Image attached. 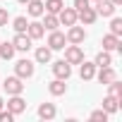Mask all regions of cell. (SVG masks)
Wrapping results in <instances>:
<instances>
[{
    "mask_svg": "<svg viewBox=\"0 0 122 122\" xmlns=\"http://www.w3.org/2000/svg\"><path fill=\"white\" fill-rule=\"evenodd\" d=\"M34 72H36V67H34V62H31L29 57H22V60L15 62V74H17L19 79H31Z\"/></svg>",
    "mask_w": 122,
    "mask_h": 122,
    "instance_id": "obj_1",
    "label": "cell"
},
{
    "mask_svg": "<svg viewBox=\"0 0 122 122\" xmlns=\"http://www.w3.org/2000/svg\"><path fill=\"white\" fill-rule=\"evenodd\" d=\"M65 38H67V43L81 46V43L86 41V31H84V26H77V24H72V26H67V34H65Z\"/></svg>",
    "mask_w": 122,
    "mask_h": 122,
    "instance_id": "obj_2",
    "label": "cell"
},
{
    "mask_svg": "<svg viewBox=\"0 0 122 122\" xmlns=\"http://www.w3.org/2000/svg\"><path fill=\"white\" fill-rule=\"evenodd\" d=\"M3 86H5L7 96H17V93H24V79H19L17 74L7 77V79L3 81Z\"/></svg>",
    "mask_w": 122,
    "mask_h": 122,
    "instance_id": "obj_3",
    "label": "cell"
},
{
    "mask_svg": "<svg viewBox=\"0 0 122 122\" xmlns=\"http://www.w3.org/2000/svg\"><path fill=\"white\" fill-rule=\"evenodd\" d=\"M62 50H65V60H67L70 65H79L81 60H84V50H81V46L70 43V46H65Z\"/></svg>",
    "mask_w": 122,
    "mask_h": 122,
    "instance_id": "obj_4",
    "label": "cell"
},
{
    "mask_svg": "<svg viewBox=\"0 0 122 122\" xmlns=\"http://www.w3.org/2000/svg\"><path fill=\"white\" fill-rule=\"evenodd\" d=\"M50 50H62L65 46H67V38H65V34L62 31H57V29H53L50 34H48V43H46Z\"/></svg>",
    "mask_w": 122,
    "mask_h": 122,
    "instance_id": "obj_5",
    "label": "cell"
},
{
    "mask_svg": "<svg viewBox=\"0 0 122 122\" xmlns=\"http://www.w3.org/2000/svg\"><path fill=\"white\" fill-rule=\"evenodd\" d=\"M53 74L57 77V79H70L72 77V65L67 62V60H55V62H53Z\"/></svg>",
    "mask_w": 122,
    "mask_h": 122,
    "instance_id": "obj_6",
    "label": "cell"
},
{
    "mask_svg": "<svg viewBox=\"0 0 122 122\" xmlns=\"http://www.w3.org/2000/svg\"><path fill=\"white\" fill-rule=\"evenodd\" d=\"M5 105H7V110H10L15 117H17V115H22V112L26 110V101L22 98V93H17V96H10Z\"/></svg>",
    "mask_w": 122,
    "mask_h": 122,
    "instance_id": "obj_7",
    "label": "cell"
},
{
    "mask_svg": "<svg viewBox=\"0 0 122 122\" xmlns=\"http://www.w3.org/2000/svg\"><path fill=\"white\" fill-rule=\"evenodd\" d=\"M57 19H60L62 26H72V24H77V10L74 7H62L57 12Z\"/></svg>",
    "mask_w": 122,
    "mask_h": 122,
    "instance_id": "obj_8",
    "label": "cell"
},
{
    "mask_svg": "<svg viewBox=\"0 0 122 122\" xmlns=\"http://www.w3.org/2000/svg\"><path fill=\"white\" fill-rule=\"evenodd\" d=\"M101 46H103V50H108V53L122 50V41H120V36H115V34H105L103 41H101Z\"/></svg>",
    "mask_w": 122,
    "mask_h": 122,
    "instance_id": "obj_9",
    "label": "cell"
},
{
    "mask_svg": "<svg viewBox=\"0 0 122 122\" xmlns=\"http://www.w3.org/2000/svg\"><path fill=\"white\" fill-rule=\"evenodd\" d=\"M96 19H98V15H96V10H93L91 5L77 12V22H81V24H86V26H91V24H93Z\"/></svg>",
    "mask_w": 122,
    "mask_h": 122,
    "instance_id": "obj_10",
    "label": "cell"
},
{
    "mask_svg": "<svg viewBox=\"0 0 122 122\" xmlns=\"http://www.w3.org/2000/svg\"><path fill=\"white\" fill-rule=\"evenodd\" d=\"M93 10H96V15H98V17H112L117 7H115V5L110 3V0H98Z\"/></svg>",
    "mask_w": 122,
    "mask_h": 122,
    "instance_id": "obj_11",
    "label": "cell"
},
{
    "mask_svg": "<svg viewBox=\"0 0 122 122\" xmlns=\"http://www.w3.org/2000/svg\"><path fill=\"white\" fill-rule=\"evenodd\" d=\"M96 79H98L101 84H105V86H108L112 79H117V72L112 70V65H108V67H101V70L96 72Z\"/></svg>",
    "mask_w": 122,
    "mask_h": 122,
    "instance_id": "obj_12",
    "label": "cell"
},
{
    "mask_svg": "<svg viewBox=\"0 0 122 122\" xmlns=\"http://www.w3.org/2000/svg\"><path fill=\"white\" fill-rule=\"evenodd\" d=\"M79 77H81L84 81H91V79L96 77V65H93V62H86V60H81V62H79Z\"/></svg>",
    "mask_w": 122,
    "mask_h": 122,
    "instance_id": "obj_13",
    "label": "cell"
},
{
    "mask_svg": "<svg viewBox=\"0 0 122 122\" xmlns=\"http://www.w3.org/2000/svg\"><path fill=\"white\" fill-rule=\"evenodd\" d=\"M31 38L26 36V34H17L15 38H12V46H15V50H19V53H26L29 48H31Z\"/></svg>",
    "mask_w": 122,
    "mask_h": 122,
    "instance_id": "obj_14",
    "label": "cell"
},
{
    "mask_svg": "<svg viewBox=\"0 0 122 122\" xmlns=\"http://www.w3.org/2000/svg\"><path fill=\"white\" fill-rule=\"evenodd\" d=\"M55 115H57V108H55V103H41L38 105V117L41 120H55Z\"/></svg>",
    "mask_w": 122,
    "mask_h": 122,
    "instance_id": "obj_15",
    "label": "cell"
},
{
    "mask_svg": "<svg viewBox=\"0 0 122 122\" xmlns=\"http://www.w3.org/2000/svg\"><path fill=\"white\" fill-rule=\"evenodd\" d=\"M43 34H46V29H43V24H41V22H29V26H26V36H29L31 41L43 38Z\"/></svg>",
    "mask_w": 122,
    "mask_h": 122,
    "instance_id": "obj_16",
    "label": "cell"
},
{
    "mask_svg": "<svg viewBox=\"0 0 122 122\" xmlns=\"http://www.w3.org/2000/svg\"><path fill=\"white\" fill-rule=\"evenodd\" d=\"M65 91H67V84H65V79H53L50 84H48V93L50 96H65Z\"/></svg>",
    "mask_w": 122,
    "mask_h": 122,
    "instance_id": "obj_17",
    "label": "cell"
},
{
    "mask_svg": "<svg viewBox=\"0 0 122 122\" xmlns=\"http://www.w3.org/2000/svg\"><path fill=\"white\" fill-rule=\"evenodd\" d=\"M34 57H36V62H38V65H46V62H50V57H53V50H50L48 46H38Z\"/></svg>",
    "mask_w": 122,
    "mask_h": 122,
    "instance_id": "obj_18",
    "label": "cell"
},
{
    "mask_svg": "<svg viewBox=\"0 0 122 122\" xmlns=\"http://www.w3.org/2000/svg\"><path fill=\"white\" fill-rule=\"evenodd\" d=\"M26 12H29V17H43L46 7H43L41 0H29L26 3Z\"/></svg>",
    "mask_w": 122,
    "mask_h": 122,
    "instance_id": "obj_19",
    "label": "cell"
},
{
    "mask_svg": "<svg viewBox=\"0 0 122 122\" xmlns=\"http://www.w3.org/2000/svg\"><path fill=\"white\" fill-rule=\"evenodd\" d=\"M120 103H122L120 98H115V96H110V93H108V96L103 98V110H105L108 115H112V112H117V108H120Z\"/></svg>",
    "mask_w": 122,
    "mask_h": 122,
    "instance_id": "obj_20",
    "label": "cell"
},
{
    "mask_svg": "<svg viewBox=\"0 0 122 122\" xmlns=\"http://www.w3.org/2000/svg\"><path fill=\"white\" fill-rule=\"evenodd\" d=\"M15 53H17V50H15L12 41H5V43L0 41V57H3V60H12V57H15Z\"/></svg>",
    "mask_w": 122,
    "mask_h": 122,
    "instance_id": "obj_21",
    "label": "cell"
},
{
    "mask_svg": "<svg viewBox=\"0 0 122 122\" xmlns=\"http://www.w3.org/2000/svg\"><path fill=\"white\" fill-rule=\"evenodd\" d=\"M93 65H96V67H108V65H112V55H110L108 50H101V53L96 55V60H93Z\"/></svg>",
    "mask_w": 122,
    "mask_h": 122,
    "instance_id": "obj_22",
    "label": "cell"
},
{
    "mask_svg": "<svg viewBox=\"0 0 122 122\" xmlns=\"http://www.w3.org/2000/svg\"><path fill=\"white\" fill-rule=\"evenodd\" d=\"M43 7H46V12H50V15H57L60 10L65 7V0H46V3H43Z\"/></svg>",
    "mask_w": 122,
    "mask_h": 122,
    "instance_id": "obj_23",
    "label": "cell"
},
{
    "mask_svg": "<svg viewBox=\"0 0 122 122\" xmlns=\"http://www.w3.org/2000/svg\"><path fill=\"white\" fill-rule=\"evenodd\" d=\"M43 15H46V19L41 22V24H43V29L53 31V29H57V26H60V19H57V15H50V12H43Z\"/></svg>",
    "mask_w": 122,
    "mask_h": 122,
    "instance_id": "obj_24",
    "label": "cell"
},
{
    "mask_svg": "<svg viewBox=\"0 0 122 122\" xmlns=\"http://www.w3.org/2000/svg\"><path fill=\"white\" fill-rule=\"evenodd\" d=\"M26 26H29V19L26 17H15L12 19V29L17 34H26Z\"/></svg>",
    "mask_w": 122,
    "mask_h": 122,
    "instance_id": "obj_25",
    "label": "cell"
},
{
    "mask_svg": "<svg viewBox=\"0 0 122 122\" xmlns=\"http://www.w3.org/2000/svg\"><path fill=\"white\" fill-rule=\"evenodd\" d=\"M108 93L110 96H115V98H120L122 101V84L117 81V79H112L110 84H108Z\"/></svg>",
    "mask_w": 122,
    "mask_h": 122,
    "instance_id": "obj_26",
    "label": "cell"
},
{
    "mask_svg": "<svg viewBox=\"0 0 122 122\" xmlns=\"http://www.w3.org/2000/svg\"><path fill=\"white\" fill-rule=\"evenodd\" d=\"M110 34L122 36V19H120V17H115V15H112V22H110Z\"/></svg>",
    "mask_w": 122,
    "mask_h": 122,
    "instance_id": "obj_27",
    "label": "cell"
},
{
    "mask_svg": "<svg viewBox=\"0 0 122 122\" xmlns=\"http://www.w3.org/2000/svg\"><path fill=\"white\" fill-rule=\"evenodd\" d=\"M89 120H91V122H105V120H108V112H105L103 108H101V110H93V112L89 115Z\"/></svg>",
    "mask_w": 122,
    "mask_h": 122,
    "instance_id": "obj_28",
    "label": "cell"
},
{
    "mask_svg": "<svg viewBox=\"0 0 122 122\" xmlns=\"http://www.w3.org/2000/svg\"><path fill=\"white\" fill-rule=\"evenodd\" d=\"M10 22V12H7V7H0V26H5Z\"/></svg>",
    "mask_w": 122,
    "mask_h": 122,
    "instance_id": "obj_29",
    "label": "cell"
},
{
    "mask_svg": "<svg viewBox=\"0 0 122 122\" xmlns=\"http://www.w3.org/2000/svg\"><path fill=\"white\" fill-rule=\"evenodd\" d=\"M12 120H15V115L10 110H0V122H12Z\"/></svg>",
    "mask_w": 122,
    "mask_h": 122,
    "instance_id": "obj_30",
    "label": "cell"
},
{
    "mask_svg": "<svg viewBox=\"0 0 122 122\" xmlns=\"http://www.w3.org/2000/svg\"><path fill=\"white\" fill-rule=\"evenodd\" d=\"M91 5V0H74V10L79 12V10H84V7H89Z\"/></svg>",
    "mask_w": 122,
    "mask_h": 122,
    "instance_id": "obj_31",
    "label": "cell"
},
{
    "mask_svg": "<svg viewBox=\"0 0 122 122\" xmlns=\"http://www.w3.org/2000/svg\"><path fill=\"white\" fill-rule=\"evenodd\" d=\"M110 3H112L115 7H120V5H122V0H110Z\"/></svg>",
    "mask_w": 122,
    "mask_h": 122,
    "instance_id": "obj_32",
    "label": "cell"
},
{
    "mask_svg": "<svg viewBox=\"0 0 122 122\" xmlns=\"http://www.w3.org/2000/svg\"><path fill=\"white\" fill-rule=\"evenodd\" d=\"M3 108H5V101H3V98H0V110H3Z\"/></svg>",
    "mask_w": 122,
    "mask_h": 122,
    "instance_id": "obj_33",
    "label": "cell"
},
{
    "mask_svg": "<svg viewBox=\"0 0 122 122\" xmlns=\"http://www.w3.org/2000/svg\"><path fill=\"white\" fill-rule=\"evenodd\" d=\"M17 3H22V5H26V3H29V0H17Z\"/></svg>",
    "mask_w": 122,
    "mask_h": 122,
    "instance_id": "obj_34",
    "label": "cell"
},
{
    "mask_svg": "<svg viewBox=\"0 0 122 122\" xmlns=\"http://www.w3.org/2000/svg\"><path fill=\"white\" fill-rule=\"evenodd\" d=\"M93 3H98V0H93Z\"/></svg>",
    "mask_w": 122,
    "mask_h": 122,
    "instance_id": "obj_35",
    "label": "cell"
}]
</instances>
